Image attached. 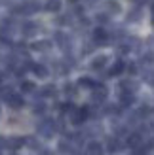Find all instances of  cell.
Masks as SVG:
<instances>
[{"label": "cell", "instance_id": "1", "mask_svg": "<svg viewBox=\"0 0 154 155\" xmlns=\"http://www.w3.org/2000/svg\"><path fill=\"white\" fill-rule=\"evenodd\" d=\"M53 129H55L53 121H44V123H40V127H38V130H40L44 136H51L53 134Z\"/></svg>", "mask_w": 154, "mask_h": 155}, {"label": "cell", "instance_id": "2", "mask_svg": "<svg viewBox=\"0 0 154 155\" xmlns=\"http://www.w3.org/2000/svg\"><path fill=\"white\" fill-rule=\"evenodd\" d=\"M86 117H88V110H86V108H80V110H76V114L72 115V123H74V125H80Z\"/></svg>", "mask_w": 154, "mask_h": 155}, {"label": "cell", "instance_id": "3", "mask_svg": "<svg viewBox=\"0 0 154 155\" xmlns=\"http://www.w3.org/2000/svg\"><path fill=\"white\" fill-rule=\"evenodd\" d=\"M88 155H103V146L99 142H89L88 144Z\"/></svg>", "mask_w": 154, "mask_h": 155}, {"label": "cell", "instance_id": "4", "mask_svg": "<svg viewBox=\"0 0 154 155\" xmlns=\"http://www.w3.org/2000/svg\"><path fill=\"white\" fill-rule=\"evenodd\" d=\"M6 100H8V104H10L12 108H15V110H17V108H21L23 104H25V102H23V98H21L19 95H10Z\"/></svg>", "mask_w": 154, "mask_h": 155}, {"label": "cell", "instance_id": "5", "mask_svg": "<svg viewBox=\"0 0 154 155\" xmlns=\"http://www.w3.org/2000/svg\"><path fill=\"white\" fill-rule=\"evenodd\" d=\"M105 64H107V57L105 55H99V57H95L91 61V68H93V70H101Z\"/></svg>", "mask_w": 154, "mask_h": 155}, {"label": "cell", "instance_id": "6", "mask_svg": "<svg viewBox=\"0 0 154 155\" xmlns=\"http://www.w3.org/2000/svg\"><path fill=\"white\" fill-rule=\"evenodd\" d=\"M105 97H107V89L105 87H93V100H105Z\"/></svg>", "mask_w": 154, "mask_h": 155}, {"label": "cell", "instance_id": "7", "mask_svg": "<svg viewBox=\"0 0 154 155\" xmlns=\"http://www.w3.org/2000/svg\"><path fill=\"white\" fill-rule=\"evenodd\" d=\"M139 144H141V134H131V136L128 138V146H129V148L137 150V148H139Z\"/></svg>", "mask_w": 154, "mask_h": 155}, {"label": "cell", "instance_id": "8", "mask_svg": "<svg viewBox=\"0 0 154 155\" xmlns=\"http://www.w3.org/2000/svg\"><path fill=\"white\" fill-rule=\"evenodd\" d=\"M46 10L48 12H59L61 10V0H48V2H46Z\"/></svg>", "mask_w": 154, "mask_h": 155}, {"label": "cell", "instance_id": "9", "mask_svg": "<svg viewBox=\"0 0 154 155\" xmlns=\"http://www.w3.org/2000/svg\"><path fill=\"white\" fill-rule=\"evenodd\" d=\"M93 36H95V40H97V42H101V44H105V40H107V32H105L103 28H95Z\"/></svg>", "mask_w": 154, "mask_h": 155}, {"label": "cell", "instance_id": "10", "mask_svg": "<svg viewBox=\"0 0 154 155\" xmlns=\"http://www.w3.org/2000/svg\"><path fill=\"white\" fill-rule=\"evenodd\" d=\"M33 70H34V74H36L38 78H46V76H48V70H46L42 64H34V66H33Z\"/></svg>", "mask_w": 154, "mask_h": 155}, {"label": "cell", "instance_id": "11", "mask_svg": "<svg viewBox=\"0 0 154 155\" xmlns=\"http://www.w3.org/2000/svg\"><path fill=\"white\" fill-rule=\"evenodd\" d=\"M36 32V25L34 23H27L25 27H23V34H27V36H33Z\"/></svg>", "mask_w": 154, "mask_h": 155}, {"label": "cell", "instance_id": "12", "mask_svg": "<svg viewBox=\"0 0 154 155\" xmlns=\"http://www.w3.org/2000/svg\"><path fill=\"white\" fill-rule=\"evenodd\" d=\"M50 48H51L50 42H36V44L33 45V49H38V51H48Z\"/></svg>", "mask_w": 154, "mask_h": 155}, {"label": "cell", "instance_id": "13", "mask_svg": "<svg viewBox=\"0 0 154 155\" xmlns=\"http://www.w3.org/2000/svg\"><path fill=\"white\" fill-rule=\"evenodd\" d=\"M122 70H124V63H120V61H118V63L110 68V76H118Z\"/></svg>", "mask_w": 154, "mask_h": 155}, {"label": "cell", "instance_id": "14", "mask_svg": "<svg viewBox=\"0 0 154 155\" xmlns=\"http://www.w3.org/2000/svg\"><path fill=\"white\" fill-rule=\"evenodd\" d=\"M107 6H109L110 12H116V13L120 12V4L116 2V0H107Z\"/></svg>", "mask_w": 154, "mask_h": 155}, {"label": "cell", "instance_id": "15", "mask_svg": "<svg viewBox=\"0 0 154 155\" xmlns=\"http://www.w3.org/2000/svg\"><path fill=\"white\" fill-rule=\"evenodd\" d=\"M131 102H133V95H128V93H124V95H122V104L128 106V104H131Z\"/></svg>", "mask_w": 154, "mask_h": 155}, {"label": "cell", "instance_id": "16", "mask_svg": "<svg viewBox=\"0 0 154 155\" xmlns=\"http://www.w3.org/2000/svg\"><path fill=\"white\" fill-rule=\"evenodd\" d=\"M21 89L27 91V93H30V91L34 89V83H33V81H23V83H21Z\"/></svg>", "mask_w": 154, "mask_h": 155}, {"label": "cell", "instance_id": "17", "mask_svg": "<svg viewBox=\"0 0 154 155\" xmlns=\"http://www.w3.org/2000/svg\"><path fill=\"white\" fill-rule=\"evenodd\" d=\"M120 148V142L118 140H112V138H110V140H109V151H116Z\"/></svg>", "mask_w": 154, "mask_h": 155}, {"label": "cell", "instance_id": "18", "mask_svg": "<svg viewBox=\"0 0 154 155\" xmlns=\"http://www.w3.org/2000/svg\"><path fill=\"white\" fill-rule=\"evenodd\" d=\"M78 83L82 85V87H93V81H91L89 78H82V80H80Z\"/></svg>", "mask_w": 154, "mask_h": 155}, {"label": "cell", "instance_id": "19", "mask_svg": "<svg viewBox=\"0 0 154 155\" xmlns=\"http://www.w3.org/2000/svg\"><path fill=\"white\" fill-rule=\"evenodd\" d=\"M42 95H55V87H51V85H48V87H44Z\"/></svg>", "mask_w": 154, "mask_h": 155}, {"label": "cell", "instance_id": "20", "mask_svg": "<svg viewBox=\"0 0 154 155\" xmlns=\"http://www.w3.org/2000/svg\"><path fill=\"white\" fill-rule=\"evenodd\" d=\"M21 144H23V140H21V138H15V140H10V146H12V148H19Z\"/></svg>", "mask_w": 154, "mask_h": 155}, {"label": "cell", "instance_id": "21", "mask_svg": "<svg viewBox=\"0 0 154 155\" xmlns=\"http://www.w3.org/2000/svg\"><path fill=\"white\" fill-rule=\"evenodd\" d=\"M65 93H67V95H74V87H72V85H67V87H65Z\"/></svg>", "mask_w": 154, "mask_h": 155}, {"label": "cell", "instance_id": "22", "mask_svg": "<svg viewBox=\"0 0 154 155\" xmlns=\"http://www.w3.org/2000/svg\"><path fill=\"white\" fill-rule=\"evenodd\" d=\"M128 70L133 74V72H135V64H129V66H128Z\"/></svg>", "mask_w": 154, "mask_h": 155}, {"label": "cell", "instance_id": "23", "mask_svg": "<svg viewBox=\"0 0 154 155\" xmlns=\"http://www.w3.org/2000/svg\"><path fill=\"white\" fill-rule=\"evenodd\" d=\"M71 2H76V0H71Z\"/></svg>", "mask_w": 154, "mask_h": 155}]
</instances>
